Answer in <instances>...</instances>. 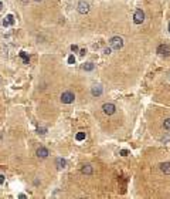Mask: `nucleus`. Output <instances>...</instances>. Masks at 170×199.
<instances>
[{
    "label": "nucleus",
    "mask_w": 170,
    "mask_h": 199,
    "mask_svg": "<svg viewBox=\"0 0 170 199\" xmlns=\"http://www.w3.org/2000/svg\"><path fill=\"white\" fill-rule=\"evenodd\" d=\"M37 132L40 134V135H44V134L47 132V130H45V128H38V130H37Z\"/></svg>",
    "instance_id": "obj_18"
},
{
    "label": "nucleus",
    "mask_w": 170,
    "mask_h": 199,
    "mask_svg": "<svg viewBox=\"0 0 170 199\" xmlns=\"http://www.w3.org/2000/svg\"><path fill=\"white\" fill-rule=\"evenodd\" d=\"M74 63H75V57L71 54L70 57H68V64H74Z\"/></svg>",
    "instance_id": "obj_17"
},
{
    "label": "nucleus",
    "mask_w": 170,
    "mask_h": 199,
    "mask_svg": "<svg viewBox=\"0 0 170 199\" xmlns=\"http://www.w3.org/2000/svg\"><path fill=\"white\" fill-rule=\"evenodd\" d=\"M3 182H4V177L0 174V184H3Z\"/></svg>",
    "instance_id": "obj_22"
},
{
    "label": "nucleus",
    "mask_w": 170,
    "mask_h": 199,
    "mask_svg": "<svg viewBox=\"0 0 170 199\" xmlns=\"http://www.w3.org/2000/svg\"><path fill=\"white\" fill-rule=\"evenodd\" d=\"M128 154H129V152H128L126 149H122V151H121V155H122V156H126Z\"/></svg>",
    "instance_id": "obj_19"
},
{
    "label": "nucleus",
    "mask_w": 170,
    "mask_h": 199,
    "mask_svg": "<svg viewBox=\"0 0 170 199\" xmlns=\"http://www.w3.org/2000/svg\"><path fill=\"white\" fill-rule=\"evenodd\" d=\"M1 9H3V3L0 1V10H1Z\"/></svg>",
    "instance_id": "obj_24"
},
{
    "label": "nucleus",
    "mask_w": 170,
    "mask_h": 199,
    "mask_svg": "<svg viewBox=\"0 0 170 199\" xmlns=\"http://www.w3.org/2000/svg\"><path fill=\"white\" fill-rule=\"evenodd\" d=\"M85 138H86V134L85 132H78L75 135V139H77V141H84Z\"/></svg>",
    "instance_id": "obj_13"
},
{
    "label": "nucleus",
    "mask_w": 170,
    "mask_h": 199,
    "mask_svg": "<svg viewBox=\"0 0 170 199\" xmlns=\"http://www.w3.org/2000/svg\"><path fill=\"white\" fill-rule=\"evenodd\" d=\"M20 57L23 58V61H24L26 64H29V61H30V57H29V55L26 54L24 51H21V53H20Z\"/></svg>",
    "instance_id": "obj_15"
},
{
    "label": "nucleus",
    "mask_w": 170,
    "mask_h": 199,
    "mask_svg": "<svg viewBox=\"0 0 170 199\" xmlns=\"http://www.w3.org/2000/svg\"><path fill=\"white\" fill-rule=\"evenodd\" d=\"M91 92H92V95L98 97V95H101V94H102V87H101V85H94V87H92V90H91Z\"/></svg>",
    "instance_id": "obj_10"
},
{
    "label": "nucleus",
    "mask_w": 170,
    "mask_h": 199,
    "mask_svg": "<svg viewBox=\"0 0 170 199\" xmlns=\"http://www.w3.org/2000/svg\"><path fill=\"white\" fill-rule=\"evenodd\" d=\"M77 10L79 11L81 14H86V13L89 11V4H88L86 1H79L78 6H77Z\"/></svg>",
    "instance_id": "obj_4"
},
{
    "label": "nucleus",
    "mask_w": 170,
    "mask_h": 199,
    "mask_svg": "<svg viewBox=\"0 0 170 199\" xmlns=\"http://www.w3.org/2000/svg\"><path fill=\"white\" fill-rule=\"evenodd\" d=\"M11 24H14V17H13V14H7V16L4 17V20H3V26H4V27H9Z\"/></svg>",
    "instance_id": "obj_8"
},
{
    "label": "nucleus",
    "mask_w": 170,
    "mask_h": 199,
    "mask_svg": "<svg viewBox=\"0 0 170 199\" xmlns=\"http://www.w3.org/2000/svg\"><path fill=\"white\" fill-rule=\"evenodd\" d=\"M82 174H85V175H91V174H92V166L84 165L82 166Z\"/></svg>",
    "instance_id": "obj_12"
},
{
    "label": "nucleus",
    "mask_w": 170,
    "mask_h": 199,
    "mask_svg": "<svg viewBox=\"0 0 170 199\" xmlns=\"http://www.w3.org/2000/svg\"><path fill=\"white\" fill-rule=\"evenodd\" d=\"M102 110H104V112H105L106 115H112L114 112H115V105L114 104H111V102H108V104H104L102 105Z\"/></svg>",
    "instance_id": "obj_6"
},
{
    "label": "nucleus",
    "mask_w": 170,
    "mask_h": 199,
    "mask_svg": "<svg viewBox=\"0 0 170 199\" xmlns=\"http://www.w3.org/2000/svg\"><path fill=\"white\" fill-rule=\"evenodd\" d=\"M75 100V95L71 92V91H65L61 94V102L63 104H71V102H74Z\"/></svg>",
    "instance_id": "obj_1"
},
{
    "label": "nucleus",
    "mask_w": 170,
    "mask_h": 199,
    "mask_svg": "<svg viewBox=\"0 0 170 199\" xmlns=\"http://www.w3.org/2000/svg\"><path fill=\"white\" fill-rule=\"evenodd\" d=\"M82 68H84L85 71H92V70H94V64H92V63H86V64L82 66Z\"/></svg>",
    "instance_id": "obj_14"
},
{
    "label": "nucleus",
    "mask_w": 170,
    "mask_h": 199,
    "mask_svg": "<svg viewBox=\"0 0 170 199\" xmlns=\"http://www.w3.org/2000/svg\"><path fill=\"white\" fill-rule=\"evenodd\" d=\"M36 1H41V0H36Z\"/></svg>",
    "instance_id": "obj_26"
},
{
    "label": "nucleus",
    "mask_w": 170,
    "mask_h": 199,
    "mask_svg": "<svg viewBox=\"0 0 170 199\" xmlns=\"http://www.w3.org/2000/svg\"><path fill=\"white\" fill-rule=\"evenodd\" d=\"M160 169H162V172H164L166 175H169L170 174V162H163V164L160 165Z\"/></svg>",
    "instance_id": "obj_11"
},
{
    "label": "nucleus",
    "mask_w": 170,
    "mask_h": 199,
    "mask_svg": "<svg viewBox=\"0 0 170 199\" xmlns=\"http://www.w3.org/2000/svg\"><path fill=\"white\" fill-rule=\"evenodd\" d=\"M169 33H170V23H169Z\"/></svg>",
    "instance_id": "obj_25"
},
{
    "label": "nucleus",
    "mask_w": 170,
    "mask_h": 199,
    "mask_svg": "<svg viewBox=\"0 0 170 199\" xmlns=\"http://www.w3.org/2000/svg\"><path fill=\"white\" fill-rule=\"evenodd\" d=\"M122 46H123V40H122V37L115 36V37L111 39V47H112V48H115V50H121Z\"/></svg>",
    "instance_id": "obj_2"
},
{
    "label": "nucleus",
    "mask_w": 170,
    "mask_h": 199,
    "mask_svg": "<svg viewBox=\"0 0 170 199\" xmlns=\"http://www.w3.org/2000/svg\"><path fill=\"white\" fill-rule=\"evenodd\" d=\"M65 165H67V161H65L64 158H57V159H55V166H57L58 169L65 168Z\"/></svg>",
    "instance_id": "obj_9"
},
{
    "label": "nucleus",
    "mask_w": 170,
    "mask_h": 199,
    "mask_svg": "<svg viewBox=\"0 0 170 199\" xmlns=\"http://www.w3.org/2000/svg\"><path fill=\"white\" fill-rule=\"evenodd\" d=\"M157 53L160 55H164V57H167L170 54V46L169 44H160L157 47Z\"/></svg>",
    "instance_id": "obj_5"
},
{
    "label": "nucleus",
    "mask_w": 170,
    "mask_h": 199,
    "mask_svg": "<svg viewBox=\"0 0 170 199\" xmlns=\"http://www.w3.org/2000/svg\"><path fill=\"white\" fill-rule=\"evenodd\" d=\"M71 50H72V51H78V46L72 44V46H71Z\"/></svg>",
    "instance_id": "obj_20"
},
{
    "label": "nucleus",
    "mask_w": 170,
    "mask_h": 199,
    "mask_svg": "<svg viewBox=\"0 0 170 199\" xmlns=\"http://www.w3.org/2000/svg\"><path fill=\"white\" fill-rule=\"evenodd\" d=\"M143 20H145V13L139 9V10H136L135 14H133V22L136 23V24H142Z\"/></svg>",
    "instance_id": "obj_3"
},
{
    "label": "nucleus",
    "mask_w": 170,
    "mask_h": 199,
    "mask_svg": "<svg viewBox=\"0 0 170 199\" xmlns=\"http://www.w3.org/2000/svg\"><path fill=\"white\" fill-rule=\"evenodd\" d=\"M104 53H105V54H111V48H105Z\"/></svg>",
    "instance_id": "obj_21"
},
{
    "label": "nucleus",
    "mask_w": 170,
    "mask_h": 199,
    "mask_svg": "<svg viewBox=\"0 0 170 199\" xmlns=\"http://www.w3.org/2000/svg\"><path fill=\"white\" fill-rule=\"evenodd\" d=\"M85 53H86V50H81V51H79V54H81V55H84Z\"/></svg>",
    "instance_id": "obj_23"
},
{
    "label": "nucleus",
    "mask_w": 170,
    "mask_h": 199,
    "mask_svg": "<svg viewBox=\"0 0 170 199\" xmlns=\"http://www.w3.org/2000/svg\"><path fill=\"white\" fill-rule=\"evenodd\" d=\"M163 125H164V128H166V130H169V131H170V118L164 120V124H163Z\"/></svg>",
    "instance_id": "obj_16"
},
{
    "label": "nucleus",
    "mask_w": 170,
    "mask_h": 199,
    "mask_svg": "<svg viewBox=\"0 0 170 199\" xmlns=\"http://www.w3.org/2000/svg\"><path fill=\"white\" fill-rule=\"evenodd\" d=\"M36 154H37V156H38V158H47V156L50 155V152H48V149H47V148L41 146V148H38V149H37V152H36Z\"/></svg>",
    "instance_id": "obj_7"
}]
</instances>
